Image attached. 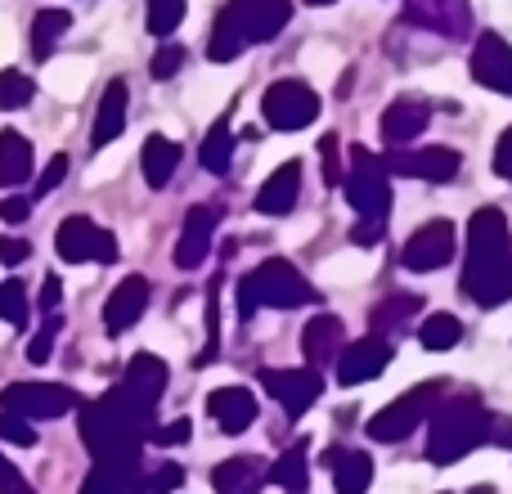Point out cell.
<instances>
[{
	"label": "cell",
	"mask_w": 512,
	"mask_h": 494,
	"mask_svg": "<svg viewBox=\"0 0 512 494\" xmlns=\"http://www.w3.org/2000/svg\"><path fill=\"white\" fill-rule=\"evenodd\" d=\"M153 409L135 391L113 387L99 400L81 405V441L95 463H140V445L158 432Z\"/></svg>",
	"instance_id": "cell-1"
},
{
	"label": "cell",
	"mask_w": 512,
	"mask_h": 494,
	"mask_svg": "<svg viewBox=\"0 0 512 494\" xmlns=\"http://www.w3.org/2000/svg\"><path fill=\"white\" fill-rule=\"evenodd\" d=\"M292 0H230L216 18L212 36H207V59L230 63L243 54V45L270 41L279 36V27H288Z\"/></svg>",
	"instance_id": "cell-2"
},
{
	"label": "cell",
	"mask_w": 512,
	"mask_h": 494,
	"mask_svg": "<svg viewBox=\"0 0 512 494\" xmlns=\"http://www.w3.org/2000/svg\"><path fill=\"white\" fill-rule=\"evenodd\" d=\"M477 445H490V409L477 396L441 400L432 414V432H427V459L436 468H450L468 459Z\"/></svg>",
	"instance_id": "cell-3"
},
{
	"label": "cell",
	"mask_w": 512,
	"mask_h": 494,
	"mask_svg": "<svg viewBox=\"0 0 512 494\" xmlns=\"http://www.w3.org/2000/svg\"><path fill=\"white\" fill-rule=\"evenodd\" d=\"M512 256V234L499 207H481L468 221V265H463V292L477 306H490L495 279L504 270V261Z\"/></svg>",
	"instance_id": "cell-4"
},
{
	"label": "cell",
	"mask_w": 512,
	"mask_h": 494,
	"mask_svg": "<svg viewBox=\"0 0 512 494\" xmlns=\"http://www.w3.org/2000/svg\"><path fill=\"white\" fill-rule=\"evenodd\" d=\"M234 297H239V319H252L261 306H270V310L310 306V301H315V288H310L306 274H301L292 261L270 256V261H261L252 274H243Z\"/></svg>",
	"instance_id": "cell-5"
},
{
	"label": "cell",
	"mask_w": 512,
	"mask_h": 494,
	"mask_svg": "<svg viewBox=\"0 0 512 494\" xmlns=\"http://www.w3.org/2000/svg\"><path fill=\"white\" fill-rule=\"evenodd\" d=\"M445 396V382H423V387H409L400 400H391L382 414L369 418V436L378 445H396L405 441V436L418 432V423H423L427 414H436V405H441Z\"/></svg>",
	"instance_id": "cell-6"
},
{
	"label": "cell",
	"mask_w": 512,
	"mask_h": 494,
	"mask_svg": "<svg viewBox=\"0 0 512 494\" xmlns=\"http://www.w3.org/2000/svg\"><path fill=\"white\" fill-rule=\"evenodd\" d=\"M387 162L378 153H369L364 144H351V171H346L342 189L346 203L360 216H387L391 212V185H387Z\"/></svg>",
	"instance_id": "cell-7"
},
{
	"label": "cell",
	"mask_w": 512,
	"mask_h": 494,
	"mask_svg": "<svg viewBox=\"0 0 512 494\" xmlns=\"http://www.w3.org/2000/svg\"><path fill=\"white\" fill-rule=\"evenodd\" d=\"M261 113L274 131H301L319 117V95L306 81H274L261 95Z\"/></svg>",
	"instance_id": "cell-8"
},
{
	"label": "cell",
	"mask_w": 512,
	"mask_h": 494,
	"mask_svg": "<svg viewBox=\"0 0 512 494\" xmlns=\"http://www.w3.org/2000/svg\"><path fill=\"white\" fill-rule=\"evenodd\" d=\"M77 391L59 387V382H14V387L0 391V409L9 414H23V418H63L68 409H77Z\"/></svg>",
	"instance_id": "cell-9"
},
{
	"label": "cell",
	"mask_w": 512,
	"mask_h": 494,
	"mask_svg": "<svg viewBox=\"0 0 512 494\" xmlns=\"http://www.w3.org/2000/svg\"><path fill=\"white\" fill-rule=\"evenodd\" d=\"M261 387L270 391V400H279V409L292 423H297L301 414H310L315 400L324 396V378H319L315 364H306V369H265Z\"/></svg>",
	"instance_id": "cell-10"
},
{
	"label": "cell",
	"mask_w": 512,
	"mask_h": 494,
	"mask_svg": "<svg viewBox=\"0 0 512 494\" xmlns=\"http://www.w3.org/2000/svg\"><path fill=\"white\" fill-rule=\"evenodd\" d=\"M54 247L68 265H81V261H99V265H113L117 261V239L108 230H99L90 216H68L54 234Z\"/></svg>",
	"instance_id": "cell-11"
},
{
	"label": "cell",
	"mask_w": 512,
	"mask_h": 494,
	"mask_svg": "<svg viewBox=\"0 0 512 494\" xmlns=\"http://www.w3.org/2000/svg\"><path fill=\"white\" fill-rule=\"evenodd\" d=\"M387 167L396 171V176L427 180V185H445V180L459 176L463 158H459V149H450V144H432V149H391Z\"/></svg>",
	"instance_id": "cell-12"
},
{
	"label": "cell",
	"mask_w": 512,
	"mask_h": 494,
	"mask_svg": "<svg viewBox=\"0 0 512 494\" xmlns=\"http://www.w3.org/2000/svg\"><path fill=\"white\" fill-rule=\"evenodd\" d=\"M405 18L423 32L450 36V41H463L472 32V5L468 0H405Z\"/></svg>",
	"instance_id": "cell-13"
},
{
	"label": "cell",
	"mask_w": 512,
	"mask_h": 494,
	"mask_svg": "<svg viewBox=\"0 0 512 494\" xmlns=\"http://www.w3.org/2000/svg\"><path fill=\"white\" fill-rule=\"evenodd\" d=\"M450 256H454V225L427 221L423 230L409 234L400 261H405V270H414V274H432V270H441V265H450Z\"/></svg>",
	"instance_id": "cell-14"
},
{
	"label": "cell",
	"mask_w": 512,
	"mask_h": 494,
	"mask_svg": "<svg viewBox=\"0 0 512 494\" xmlns=\"http://www.w3.org/2000/svg\"><path fill=\"white\" fill-rule=\"evenodd\" d=\"M387 364H391V342L382 333H369L337 355V382H342V387H360V382L378 378Z\"/></svg>",
	"instance_id": "cell-15"
},
{
	"label": "cell",
	"mask_w": 512,
	"mask_h": 494,
	"mask_svg": "<svg viewBox=\"0 0 512 494\" xmlns=\"http://www.w3.org/2000/svg\"><path fill=\"white\" fill-rule=\"evenodd\" d=\"M472 77L495 95H512V45L499 32L477 36L472 45Z\"/></svg>",
	"instance_id": "cell-16"
},
{
	"label": "cell",
	"mask_w": 512,
	"mask_h": 494,
	"mask_svg": "<svg viewBox=\"0 0 512 494\" xmlns=\"http://www.w3.org/2000/svg\"><path fill=\"white\" fill-rule=\"evenodd\" d=\"M149 310V279L144 274H126L104 301V328L108 337H122L126 328H135V319Z\"/></svg>",
	"instance_id": "cell-17"
},
{
	"label": "cell",
	"mask_w": 512,
	"mask_h": 494,
	"mask_svg": "<svg viewBox=\"0 0 512 494\" xmlns=\"http://www.w3.org/2000/svg\"><path fill=\"white\" fill-rule=\"evenodd\" d=\"M216 207H189L185 216V230H180V243H176V265L180 270H203L207 265V252H212V239H216Z\"/></svg>",
	"instance_id": "cell-18"
},
{
	"label": "cell",
	"mask_w": 512,
	"mask_h": 494,
	"mask_svg": "<svg viewBox=\"0 0 512 494\" xmlns=\"http://www.w3.org/2000/svg\"><path fill=\"white\" fill-rule=\"evenodd\" d=\"M427 122H432V104H427V99L405 95V99H396V104H387L378 131H382V140H387L391 149H405L409 140H418V135L427 131Z\"/></svg>",
	"instance_id": "cell-19"
},
{
	"label": "cell",
	"mask_w": 512,
	"mask_h": 494,
	"mask_svg": "<svg viewBox=\"0 0 512 494\" xmlns=\"http://www.w3.org/2000/svg\"><path fill=\"white\" fill-rule=\"evenodd\" d=\"M207 414H212V423L221 427L225 436H239L248 432L256 423V414H261V405H256V396L248 387H221L207 396Z\"/></svg>",
	"instance_id": "cell-20"
},
{
	"label": "cell",
	"mask_w": 512,
	"mask_h": 494,
	"mask_svg": "<svg viewBox=\"0 0 512 494\" xmlns=\"http://www.w3.org/2000/svg\"><path fill=\"white\" fill-rule=\"evenodd\" d=\"M346 351V328L337 315H315L306 328H301V355H306V364H333L337 355Z\"/></svg>",
	"instance_id": "cell-21"
},
{
	"label": "cell",
	"mask_w": 512,
	"mask_h": 494,
	"mask_svg": "<svg viewBox=\"0 0 512 494\" xmlns=\"http://www.w3.org/2000/svg\"><path fill=\"white\" fill-rule=\"evenodd\" d=\"M324 463L333 468V490L337 494H364L373 486V459L364 450H351V445H333L324 454Z\"/></svg>",
	"instance_id": "cell-22"
},
{
	"label": "cell",
	"mask_w": 512,
	"mask_h": 494,
	"mask_svg": "<svg viewBox=\"0 0 512 494\" xmlns=\"http://www.w3.org/2000/svg\"><path fill=\"white\" fill-rule=\"evenodd\" d=\"M265 481H270V468L256 454H234L212 472L216 494H261Z\"/></svg>",
	"instance_id": "cell-23"
},
{
	"label": "cell",
	"mask_w": 512,
	"mask_h": 494,
	"mask_svg": "<svg viewBox=\"0 0 512 494\" xmlns=\"http://www.w3.org/2000/svg\"><path fill=\"white\" fill-rule=\"evenodd\" d=\"M297 194H301V162H283L279 171H270V180H265L261 194H256V212L288 216L292 207H297Z\"/></svg>",
	"instance_id": "cell-24"
},
{
	"label": "cell",
	"mask_w": 512,
	"mask_h": 494,
	"mask_svg": "<svg viewBox=\"0 0 512 494\" xmlns=\"http://www.w3.org/2000/svg\"><path fill=\"white\" fill-rule=\"evenodd\" d=\"M126 131V81H108V90L99 95V113H95V126H90V140L99 144H113L117 135Z\"/></svg>",
	"instance_id": "cell-25"
},
{
	"label": "cell",
	"mask_w": 512,
	"mask_h": 494,
	"mask_svg": "<svg viewBox=\"0 0 512 494\" xmlns=\"http://www.w3.org/2000/svg\"><path fill=\"white\" fill-rule=\"evenodd\" d=\"M140 167H144L149 189H167L171 176H176V167H180V149L167 140V135H149L140 149Z\"/></svg>",
	"instance_id": "cell-26"
},
{
	"label": "cell",
	"mask_w": 512,
	"mask_h": 494,
	"mask_svg": "<svg viewBox=\"0 0 512 494\" xmlns=\"http://www.w3.org/2000/svg\"><path fill=\"white\" fill-rule=\"evenodd\" d=\"M122 387L135 391L144 405H158V400H162V387H167V364H162L158 355H135V360L126 364Z\"/></svg>",
	"instance_id": "cell-27"
},
{
	"label": "cell",
	"mask_w": 512,
	"mask_h": 494,
	"mask_svg": "<svg viewBox=\"0 0 512 494\" xmlns=\"http://www.w3.org/2000/svg\"><path fill=\"white\" fill-rule=\"evenodd\" d=\"M306 454H310V441H301V436H297V441H292L288 450L270 463V481H274V486L288 490V494H306V486H310Z\"/></svg>",
	"instance_id": "cell-28"
},
{
	"label": "cell",
	"mask_w": 512,
	"mask_h": 494,
	"mask_svg": "<svg viewBox=\"0 0 512 494\" xmlns=\"http://www.w3.org/2000/svg\"><path fill=\"white\" fill-rule=\"evenodd\" d=\"M32 176V144L18 131H0V185H23Z\"/></svg>",
	"instance_id": "cell-29"
},
{
	"label": "cell",
	"mask_w": 512,
	"mask_h": 494,
	"mask_svg": "<svg viewBox=\"0 0 512 494\" xmlns=\"http://www.w3.org/2000/svg\"><path fill=\"white\" fill-rule=\"evenodd\" d=\"M418 310H423V297H414V292H391V297H382L378 306L369 310V324H373V333H387V328H400L405 319H414Z\"/></svg>",
	"instance_id": "cell-30"
},
{
	"label": "cell",
	"mask_w": 512,
	"mask_h": 494,
	"mask_svg": "<svg viewBox=\"0 0 512 494\" xmlns=\"http://www.w3.org/2000/svg\"><path fill=\"white\" fill-rule=\"evenodd\" d=\"M198 162H203V171H212V176H225V171H230V162H234V135H230V122H225V117L203 135Z\"/></svg>",
	"instance_id": "cell-31"
},
{
	"label": "cell",
	"mask_w": 512,
	"mask_h": 494,
	"mask_svg": "<svg viewBox=\"0 0 512 494\" xmlns=\"http://www.w3.org/2000/svg\"><path fill=\"white\" fill-rule=\"evenodd\" d=\"M68 23H72L68 9H41V14L32 18V54H36V59H50L54 41L68 32Z\"/></svg>",
	"instance_id": "cell-32"
},
{
	"label": "cell",
	"mask_w": 512,
	"mask_h": 494,
	"mask_svg": "<svg viewBox=\"0 0 512 494\" xmlns=\"http://www.w3.org/2000/svg\"><path fill=\"white\" fill-rule=\"evenodd\" d=\"M459 337H463V324L454 315H427L423 328H418V342L427 351H450V346H459Z\"/></svg>",
	"instance_id": "cell-33"
},
{
	"label": "cell",
	"mask_w": 512,
	"mask_h": 494,
	"mask_svg": "<svg viewBox=\"0 0 512 494\" xmlns=\"http://www.w3.org/2000/svg\"><path fill=\"white\" fill-rule=\"evenodd\" d=\"M32 95H36V86H32V77H27V72H18V68L0 72V108H5V113L23 108Z\"/></svg>",
	"instance_id": "cell-34"
},
{
	"label": "cell",
	"mask_w": 512,
	"mask_h": 494,
	"mask_svg": "<svg viewBox=\"0 0 512 494\" xmlns=\"http://www.w3.org/2000/svg\"><path fill=\"white\" fill-rule=\"evenodd\" d=\"M185 23V0H149V32L153 36H171Z\"/></svg>",
	"instance_id": "cell-35"
},
{
	"label": "cell",
	"mask_w": 512,
	"mask_h": 494,
	"mask_svg": "<svg viewBox=\"0 0 512 494\" xmlns=\"http://www.w3.org/2000/svg\"><path fill=\"white\" fill-rule=\"evenodd\" d=\"M0 319H9V324H27V288L18 279L0 283Z\"/></svg>",
	"instance_id": "cell-36"
},
{
	"label": "cell",
	"mask_w": 512,
	"mask_h": 494,
	"mask_svg": "<svg viewBox=\"0 0 512 494\" xmlns=\"http://www.w3.org/2000/svg\"><path fill=\"white\" fill-rule=\"evenodd\" d=\"M54 333H59V315H45V324L32 333V342H27V360L32 364H45L54 351Z\"/></svg>",
	"instance_id": "cell-37"
},
{
	"label": "cell",
	"mask_w": 512,
	"mask_h": 494,
	"mask_svg": "<svg viewBox=\"0 0 512 494\" xmlns=\"http://www.w3.org/2000/svg\"><path fill=\"white\" fill-rule=\"evenodd\" d=\"M216 288H221V279H212V288H207V346L203 355H198V364H212L216 351H221V342H216V328H221V310H216Z\"/></svg>",
	"instance_id": "cell-38"
},
{
	"label": "cell",
	"mask_w": 512,
	"mask_h": 494,
	"mask_svg": "<svg viewBox=\"0 0 512 494\" xmlns=\"http://www.w3.org/2000/svg\"><path fill=\"white\" fill-rule=\"evenodd\" d=\"M0 441H9V445H36V432H32V418H23V414H0Z\"/></svg>",
	"instance_id": "cell-39"
},
{
	"label": "cell",
	"mask_w": 512,
	"mask_h": 494,
	"mask_svg": "<svg viewBox=\"0 0 512 494\" xmlns=\"http://www.w3.org/2000/svg\"><path fill=\"white\" fill-rule=\"evenodd\" d=\"M180 68H185V50H180V45H162V50L153 54V77L158 81H171Z\"/></svg>",
	"instance_id": "cell-40"
},
{
	"label": "cell",
	"mask_w": 512,
	"mask_h": 494,
	"mask_svg": "<svg viewBox=\"0 0 512 494\" xmlns=\"http://www.w3.org/2000/svg\"><path fill=\"white\" fill-rule=\"evenodd\" d=\"M180 486H185V468H176V463H162V468L149 472V494H167Z\"/></svg>",
	"instance_id": "cell-41"
},
{
	"label": "cell",
	"mask_w": 512,
	"mask_h": 494,
	"mask_svg": "<svg viewBox=\"0 0 512 494\" xmlns=\"http://www.w3.org/2000/svg\"><path fill=\"white\" fill-rule=\"evenodd\" d=\"M337 153H342V144H337V135H324L319 140V158H324V180L328 185H342V171H337Z\"/></svg>",
	"instance_id": "cell-42"
},
{
	"label": "cell",
	"mask_w": 512,
	"mask_h": 494,
	"mask_svg": "<svg viewBox=\"0 0 512 494\" xmlns=\"http://www.w3.org/2000/svg\"><path fill=\"white\" fill-rule=\"evenodd\" d=\"M382 234H387V216H360V225L351 230V243L369 247V243H378Z\"/></svg>",
	"instance_id": "cell-43"
},
{
	"label": "cell",
	"mask_w": 512,
	"mask_h": 494,
	"mask_svg": "<svg viewBox=\"0 0 512 494\" xmlns=\"http://www.w3.org/2000/svg\"><path fill=\"white\" fill-rule=\"evenodd\" d=\"M63 176H68V158H63V153H59V158H54V162H50V167H45V171H41V180H36V198L54 194V189H59V185H63Z\"/></svg>",
	"instance_id": "cell-44"
},
{
	"label": "cell",
	"mask_w": 512,
	"mask_h": 494,
	"mask_svg": "<svg viewBox=\"0 0 512 494\" xmlns=\"http://www.w3.org/2000/svg\"><path fill=\"white\" fill-rule=\"evenodd\" d=\"M149 441H153V445H185V441H189V423H185V418H176V423L158 427Z\"/></svg>",
	"instance_id": "cell-45"
},
{
	"label": "cell",
	"mask_w": 512,
	"mask_h": 494,
	"mask_svg": "<svg viewBox=\"0 0 512 494\" xmlns=\"http://www.w3.org/2000/svg\"><path fill=\"white\" fill-rule=\"evenodd\" d=\"M27 216H32V198H5V203H0V221L23 225Z\"/></svg>",
	"instance_id": "cell-46"
},
{
	"label": "cell",
	"mask_w": 512,
	"mask_h": 494,
	"mask_svg": "<svg viewBox=\"0 0 512 494\" xmlns=\"http://www.w3.org/2000/svg\"><path fill=\"white\" fill-rule=\"evenodd\" d=\"M32 256V243L27 239H0V261L5 265H23Z\"/></svg>",
	"instance_id": "cell-47"
},
{
	"label": "cell",
	"mask_w": 512,
	"mask_h": 494,
	"mask_svg": "<svg viewBox=\"0 0 512 494\" xmlns=\"http://www.w3.org/2000/svg\"><path fill=\"white\" fill-rule=\"evenodd\" d=\"M495 176L512 180V131H504L499 144H495Z\"/></svg>",
	"instance_id": "cell-48"
},
{
	"label": "cell",
	"mask_w": 512,
	"mask_h": 494,
	"mask_svg": "<svg viewBox=\"0 0 512 494\" xmlns=\"http://www.w3.org/2000/svg\"><path fill=\"white\" fill-rule=\"evenodd\" d=\"M490 445H504V450H512V418L490 414Z\"/></svg>",
	"instance_id": "cell-49"
},
{
	"label": "cell",
	"mask_w": 512,
	"mask_h": 494,
	"mask_svg": "<svg viewBox=\"0 0 512 494\" xmlns=\"http://www.w3.org/2000/svg\"><path fill=\"white\" fill-rule=\"evenodd\" d=\"M59 274H45V283H41V310L45 315H54V310H59Z\"/></svg>",
	"instance_id": "cell-50"
},
{
	"label": "cell",
	"mask_w": 512,
	"mask_h": 494,
	"mask_svg": "<svg viewBox=\"0 0 512 494\" xmlns=\"http://www.w3.org/2000/svg\"><path fill=\"white\" fill-rule=\"evenodd\" d=\"M499 301H512V256L504 261V270H499L495 292H490V306H499Z\"/></svg>",
	"instance_id": "cell-51"
},
{
	"label": "cell",
	"mask_w": 512,
	"mask_h": 494,
	"mask_svg": "<svg viewBox=\"0 0 512 494\" xmlns=\"http://www.w3.org/2000/svg\"><path fill=\"white\" fill-rule=\"evenodd\" d=\"M0 494H36V490L27 486L23 477H18V468H9L5 477H0Z\"/></svg>",
	"instance_id": "cell-52"
},
{
	"label": "cell",
	"mask_w": 512,
	"mask_h": 494,
	"mask_svg": "<svg viewBox=\"0 0 512 494\" xmlns=\"http://www.w3.org/2000/svg\"><path fill=\"white\" fill-rule=\"evenodd\" d=\"M306 5H333V0H306Z\"/></svg>",
	"instance_id": "cell-53"
},
{
	"label": "cell",
	"mask_w": 512,
	"mask_h": 494,
	"mask_svg": "<svg viewBox=\"0 0 512 494\" xmlns=\"http://www.w3.org/2000/svg\"><path fill=\"white\" fill-rule=\"evenodd\" d=\"M5 472H9V463H5V459H0V477H5Z\"/></svg>",
	"instance_id": "cell-54"
}]
</instances>
